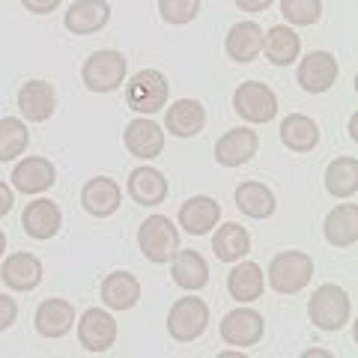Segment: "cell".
I'll list each match as a JSON object with an SVG mask.
<instances>
[{
  "mask_svg": "<svg viewBox=\"0 0 358 358\" xmlns=\"http://www.w3.org/2000/svg\"><path fill=\"white\" fill-rule=\"evenodd\" d=\"M138 248L150 263H167L179 251V230L167 215H150L138 230Z\"/></svg>",
  "mask_w": 358,
  "mask_h": 358,
  "instance_id": "5b68a950",
  "label": "cell"
},
{
  "mask_svg": "<svg viewBox=\"0 0 358 358\" xmlns=\"http://www.w3.org/2000/svg\"><path fill=\"white\" fill-rule=\"evenodd\" d=\"M275 0H236V6L242 9V13H263V9H268Z\"/></svg>",
  "mask_w": 358,
  "mask_h": 358,
  "instance_id": "f35d334b",
  "label": "cell"
},
{
  "mask_svg": "<svg viewBox=\"0 0 358 358\" xmlns=\"http://www.w3.org/2000/svg\"><path fill=\"white\" fill-rule=\"evenodd\" d=\"M350 313H352L350 293L338 284L317 287L308 301V317L320 331H341L350 322Z\"/></svg>",
  "mask_w": 358,
  "mask_h": 358,
  "instance_id": "6da1fadb",
  "label": "cell"
},
{
  "mask_svg": "<svg viewBox=\"0 0 358 358\" xmlns=\"http://www.w3.org/2000/svg\"><path fill=\"white\" fill-rule=\"evenodd\" d=\"M224 48H227L230 60L254 63L257 57H260V51H263V27L257 24V21H239V24L230 27Z\"/></svg>",
  "mask_w": 358,
  "mask_h": 358,
  "instance_id": "603a6c76",
  "label": "cell"
},
{
  "mask_svg": "<svg viewBox=\"0 0 358 358\" xmlns=\"http://www.w3.org/2000/svg\"><path fill=\"white\" fill-rule=\"evenodd\" d=\"M78 341L90 352H105L117 343V322L105 308H90L78 320Z\"/></svg>",
  "mask_w": 358,
  "mask_h": 358,
  "instance_id": "9c48e42d",
  "label": "cell"
},
{
  "mask_svg": "<svg viewBox=\"0 0 358 358\" xmlns=\"http://www.w3.org/2000/svg\"><path fill=\"white\" fill-rule=\"evenodd\" d=\"M281 141H284V147L293 152H310L320 143V129H317V122L305 114H289L281 122Z\"/></svg>",
  "mask_w": 358,
  "mask_h": 358,
  "instance_id": "1f68e13d",
  "label": "cell"
},
{
  "mask_svg": "<svg viewBox=\"0 0 358 358\" xmlns=\"http://www.w3.org/2000/svg\"><path fill=\"white\" fill-rule=\"evenodd\" d=\"M257 147H260L257 131L230 129V131H224L218 138V143H215V162L221 167H242L257 155Z\"/></svg>",
  "mask_w": 358,
  "mask_h": 358,
  "instance_id": "5bb4252c",
  "label": "cell"
},
{
  "mask_svg": "<svg viewBox=\"0 0 358 358\" xmlns=\"http://www.w3.org/2000/svg\"><path fill=\"white\" fill-rule=\"evenodd\" d=\"M54 182H57V171H54V164L48 159H42V155H27L13 171V185L21 194H42V192H48Z\"/></svg>",
  "mask_w": 358,
  "mask_h": 358,
  "instance_id": "e0dca14e",
  "label": "cell"
},
{
  "mask_svg": "<svg viewBox=\"0 0 358 358\" xmlns=\"http://www.w3.org/2000/svg\"><path fill=\"white\" fill-rule=\"evenodd\" d=\"M268 287L275 289V293L281 296H293V293H301L310 278H313V260L310 254L305 251H284L272 257V263H268Z\"/></svg>",
  "mask_w": 358,
  "mask_h": 358,
  "instance_id": "7a4b0ae2",
  "label": "cell"
},
{
  "mask_svg": "<svg viewBox=\"0 0 358 358\" xmlns=\"http://www.w3.org/2000/svg\"><path fill=\"white\" fill-rule=\"evenodd\" d=\"M299 358H334V355L329 350H320V346H310V350H305Z\"/></svg>",
  "mask_w": 358,
  "mask_h": 358,
  "instance_id": "ab89813d",
  "label": "cell"
},
{
  "mask_svg": "<svg viewBox=\"0 0 358 358\" xmlns=\"http://www.w3.org/2000/svg\"><path fill=\"white\" fill-rule=\"evenodd\" d=\"M263 331H266V320L254 308H236L224 313L221 320V341L227 346H254L263 341Z\"/></svg>",
  "mask_w": 358,
  "mask_h": 358,
  "instance_id": "ba28073f",
  "label": "cell"
},
{
  "mask_svg": "<svg viewBox=\"0 0 358 358\" xmlns=\"http://www.w3.org/2000/svg\"><path fill=\"white\" fill-rule=\"evenodd\" d=\"M218 218H221L218 200H212L206 194L188 197L182 203V209H179V227L185 233H192V236H206V233L218 224Z\"/></svg>",
  "mask_w": 358,
  "mask_h": 358,
  "instance_id": "ffe728a7",
  "label": "cell"
},
{
  "mask_svg": "<svg viewBox=\"0 0 358 358\" xmlns=\"http://www.w3.org/2000/svg\"><path fill=\"white\" fill-rule=\"evenodd\" d=\"M171 84L159 69H141L126 84V105L141 117H152L167 105Z\"/></svg>",
  "mask_w": 358,
  "mask_h": 358,
  "instance_id": "3957f363",
  "label": "cell"
},
{
  "mask_svg": "<svg viewBox=\"0 0 358 358\" xmlns=\"http://www.w3.org/2000/svg\"><path fill=\"white\" fill-rule=\"evenodd\" d=\"M263 54H266V60L272 66L296 63L299 54H301V36L293 27H287V24L268 27V33L263 36Z\"/></svg>",
  "mask_w": 358,
  "mask_h": 358,
  "instance_id": "d4e9b609",
  "label": "cell"
},
{
  "mask_svg": "<svg viewBox=\"0 0 358 358\" xmlns=\"http://www.w3.org/2000/svg\"><path fill=\"white\" fill-rule=\"evenodd\" d=\"M209 326V305L197 296L176 299L173 308L167 310V334L179 343L197 341Z\"/></svg>",
  "mask_w": 358,
  "mask_h": 358,
  "instance_id": "8992f818",
  "label": "cell"
},
{
  "mask_svg": "<svg viewBox=\"0 0 358 358\" xmlns=\"http://www.w3.org/2000/svg\"><path fill=\"white\" fill-rule=\"evenodd\" d=\"M18 110H21V117H24L27 122L51 120L54 110H57V93H54V87L48 81L33 78V81H27L24 87L18 90Z\"/></svg>",
  "mask_w": 358,
  "mask_h": 358,
  "instance_id": "7c38bea8",
  "label": "cell"
},
{
  "mask_svg": "<svg viewBox=\"0 0 358 358\" xmlns=\"http://www.w3.org/2000/svg\"><path fill=\"white\" fill-rule=\"evenodd\" d=\"M322 233H326V242L334 245V248H352L358 242V206L355 203L334 206L326 215Z\"/></svg>",
  "mask_w": 358,
  "mask_h": 358,
  "instance_id": "cb8c5ba5",
  "label": "cell"
},
{
  "mask_svg": "<svg viewBox=\"0 0 358 358\" xmlns=\"http://www.w3.org/2000/svg\"><path fill=\"white\" fill-rule=\"evenodd\" d=\"M60 3L63 0H21V6H24L27 13H33V15H51Z\"/></svg>",
  "mask_w": 358,
  "mask_h": 358,
  "instance_id": "8d00e7d4",
  "label": "cell"
},
{
  "mask_svg": "<svg viewBox=\"0 0 358 358\" xmlns=\"http://www.w3.org/2000/svg\"><path fill=\"white\" fill-rule=\"evenodd\" d=\"M326 192L338 200H350L358 192V159L341 155L326 167Z\"/></svg>",
  "mask_w": 358,
  "mask_h": 358,
  "instance_id": "4dcf8cb0",
  "label": "cell"
},
{
  "mask_svg": "<svg viewBox=\"0 0 358 358\" xmlns=\"http://www.w3.org/2000/svg\"><path fill=\"white\" fill-rule=\"evenodd\" d=\"M167 192H171V185H167V179L162 171H155V167L143 164V167H134L129 173V194L134 203L141 206H159L167 200Z\"/></svg>",
  "mask_w": 358,
  "mask_h": 358,
  "instance_id": "44dd1931",
  "label": "cell"
},
{
  "mask_svg": "<svg viewBox=\"0 0 358 358\" xmlns=\"http://www.w3.org/2000/svg\"><path fill=\"white\" fill-rule=\"evenodd\" d=\"M126 72H129V60L114 48H102L87 57L81 78L87 90H93V93H114L126 81Z\"/></svg>",
  "mask_w": 358,
  "mask_h": 358,
  "instance_id": "277c9868",
  "label": "cell"
},
{
  "mask_svg": "<svg viewBox=\"0 0 358 358\" xmlns=\"http://www.w3.org/2000/svg\"><path fill=\"white\" fill-rule=\"evenodd\" d=\"M122 143L126 150L141 162H150V159H159L162 150H164V131L159 122H152L150 117H138L126 126V134H122Z\"/></svg>",
  "mask_w": 358,
  "mask_h": 358,
  "instance_id": "8fae6325",
  "label": "cell"
},
{
  "mask_svg": "<svg viewBox=\"0 0 358 358\" xmlns=\"http://www.w3.org/2000/svg\"><path fill=\"white\" fill-rule=\"evenodd\" d=\"M281 15L296 27H310L322 15V0H281Z\"/></svg>",
  "mask_w": 358,
  "mask_h": 358,
  "instance_id": "836d02e7",
  "label": "cell"
},
{
  "mask_svg": "<svg viewBox=\"0 0 358 358\" xmlns=\"http://www.w3.org/2000/svg\"><path fill=\"white\" fill-rule=\"evenodd\" d=\"M15 197H13V188H9L6 182H0V218L9 215V209H13Z\"/></svg>",
  "mask_w": 358,
  "mask_h": 358,
  "instance_id": "74e56055",
  "label": "cell"
},
{
  "mask_svg": "<svg viewBox=\"0 0 358 358\" xmlns=\"http://www.w3.org/2000/svg\"><path fill=\"white\" fill-rule=\"evenodd\" d=\"M171 275L173 284L194 293V289H203L209 284V266L203 260V254L197 251H176L171 260Z\"/></svg>",
  "mask_w": 358,
  "mask_h": 358,
  "instance_id": "83f0119b",
  "label": "cell"
},
{
  "mask_svg": "<svg viewBox=\"0 0 358 358\" xmlns=\"http://www.w3.org/2000/svg\"><path fill=\"white\" fill-rule=\"evenodd\" d=\"M30 143V131L24 120L18 117H3L0 120V162H15L18 155H24Z\"/></svg>",
  "mask_w": 358,
  "mask_h": 358,
  "instance_id": "d6a6232c",
  "label": "cell"
},
{
  "mask_svg": "<svg viewBox=\"0 0 358 358\" xmlns=\"http://www.w3.org/2000/svg\"><path fill=\"white\" fill-rule=\"evenodd\" d=\"M102 301L108 310H131L141 301V281L131 272H110L102 281Z\"/></svg>",
  "mask_w": 358,
  "mask_h": 358,
  "instance_id": "484cf974",
  "label": "cell"
},
{
  "mask_svg": "<svg viewBox=\"0 0 358 358\" xmlns=\"http://www.w3.org/2000/svg\"><path fill=\"white\" fill-rule=\"evenodd\" d=\"M60 224H63L60 206L51 203V200H45V197H36L33 203H27L24 215H21V227H24V233L30 239H39V242L57 236Z\"/></svg>",
  "mask_w": 358,
  "mask_h": 358,
  "instance_id": "2e32d148",
  "label": "cell"
},
{
  "mask_svg": "<svg viewBox=\"0 0 358 358\" xmlns=\"http://www.w3.org/2000/svg\"><path fill=\"white\" fill-rule=\"evenodd\" d=\"M33 322H36V331L42 338H48V341L63 338V334H69L75 326V308L69 299H45L36 308Z\"/></svg>",
  "mask_w": 358,
  "mask_h": 358,
  "instance_id": "d6986e66",
  "label": "cell"
},
{
  "mask_svg": "<svg viewBox=\"0 0 358 358\" xmlns=\"http://www.w3.org/2000/svg\"><path fill=\"white\" fill-rule=\"evenodd\" d=\"M236 206L248 218H268V215H275L278 200L268 185L257 182V179H248V182H242L236 188Z\"/></svg>",
  "mask_w": 358,
  "mask_h": 358,
  "instance_id": "f546056e",
  "label": "cell"
},
{
  "mask_svg": "<svg viewBox=\"0 0 358 358\" xmlns=\"http://www.w3.org/2000/svg\"><path fill=\"white\" fill-rule=\"evenodd\" d=\"M110 21V6L108 0H75L66 13L63 24L75 36H90V33H99Z\"/></svg>",
  "mask_w": 358,
  "mask_h": 358,
  "instance_id": "ac0fdd59",
  "label": "cell"
},
{
  "mask_svg": "<svg viewBox=\"0 0 358 358\" xmlns=\"http://www.w3.org/2000/svg\"><path fill=\"white\" fill-rule=\"evenodd\" d=\"M159 13L167 24H192L200 13V0H159Z\"/></svg>",
  "mask_w": 358,
  "mask_h": 358,
  "instance_id": "e575fe53",
  "label": "cell"
},
{
  "mask_svg": "<svg viewBox=\"0 0 358 358\" xmlns=\"http://www.w3.org/2000/svg\"><path fill=\"white\" fill-rule=\"evenodd\" d=\"M3 251H6V233L0 230V257H3Z\"/></svg>",
  "mask_w": 358,
  "mask_h": 358,
  "instance_id": "7bdbcfd3",
  "label": "cell"
},
{
  "mask_svg": "<svg viewBox=\"0 0 358 358\" xmlns=\"http://www.w3.org/2000/svg\"><path fill=\"white\" fill-rule=\"evenodd\" d=\"M338 75H341V66L334 60V54H329V51H310L308 57L299 63V72H296L301 90L313 93V96L331 90V84L338 81Z\"/></svg>",
  "mask_w": 358,
  "mask_h": 358,
  "instance_id": "30bf717a",
  "label": "cell"
},
{
  "mask_svg": "<svg viewBox=\"0 0 358 358\" xmlns=\"http://www.w3.org/2000/svg\"><path fill=\"white\" fill-rule=\"evenodd\" d=\"M350 141H358V114L350 117Z\"/></svg>",
  "mask_w": 358,
  "mask_h": 358,
  "instance_id": "60d3db41",
  "label": "cell"
},
{
  "mask_svg": "<svg viewBox=\"0 0 358 358\" xmlns=\"http://www.w3.org/2000/svg\"><path fill=\"white\" fill-rule=\"evenodd\" d=\"M81 203L93 218H108V215H114V212L120 209L122 192H120V185L110 176H96V179H90V182L84 185Z\"/></svg>",
  "mask_w": 358,
  "mask_h": 358,
  "instance_id": "7402d4cb",
  "label": "cell"
},
{
  "mask_svg": "<svg viewBox=\"0 0 358 358\" xmlns=\"http://www.w3.org/2000/svg\"><path fill=\"white\" fill-rule=\"evenodd\" d=\"M42 260L39 257H33L27 251H18V254H9L3 266H0V278H3V284L9 289H18V293H30V289H36L42 284Z\"/></svg>",
  "mask_w": 358,
  "mask_h": 358,
  "instance_id": "4fadbf2b",
  "label": "cell"
},
{
  "mask_svg": "<svg viewBox=\"0 0 358 358\" xmlns=\"http://www.w3.org/2000/svg\"><path fill=\"white\" fill-rule=\"evenodd\" d=\"M15 320H18V305H15V299L6 296V293H0V331H6Z\"/></svg>",
  "mask_w": 358,
  "mask_h": 358,
  "instance_id": "d590c367",
  "label": "cell"
},
{
  "mask_svg": "<svg viewBox=\"0 0 358 358\" xmlns=\"http://www.w3.org/2000/svg\"><path fill=\"white\" fill-rule=\"evenodd\" d=\"M212 251H215V257L221 263H239V260H245V257L251 254L248 230H245L242 224H236V221L221 224V227L215 230V236H212Z\"/></svg>",
  "mask_w": 358,
  "mask_h": 358,
  "instance_id": "4316f807",
  "label": "cell"
},
{
  "mask_svg": "<svg viewBox=\"0 0 358 358\" xmlns=\"http://www.w3.org/2000/svg\"><path fill=\"white\" fill-rule=\"evenodd\" d=\"M206 126V108L197 99H176L164 114V129L173 138H194Z\"/></svg>",
  "mask_w": 358,
  "mask_h": 358,
  "instance_id": "9a60e30c",
  "label": "cell"
},
{
  "mask_svg": "<svg viewBox=\"0 0 358 358\" xmlns=\"http://www.w3.org/2000/svg\"><path fill=\"white\" fill-rule=\"evenodd\" d=\"M233 108L248 122H272L278 114V96L263 81H245L233 93Z\"/></svg>",
  "mask_w": 358,
  "mask_h": 358,
  "instance_id": "52a82bcc",
  "label": "cell"
},
{
  "mask_svg": "<svg viewBox=\"0 0 358 358\" xmlns=\"http://www.w3.org/2000/svg\"><path fill=\"white\" fill-rule=\"evenodd\" d=\"M215 358H248V355L239 352V350H224V352H218Z\"/></svg>",
  "mask_w": 358,
  "mask_h": 358,
  "instance_id": "b9f144b4",
  "label": "cell"
},
{
  "mask_svg": "<svg viewBox=\"0 0 358 358\" xmlns=\"http://www.w3.org/2000/svg\"><path fill=\"white\" fill-rule=\"evenodd\" d=\"M227 289H230L233 299L245 301V305H248V301H257L263 296V289H266L263 268L257 263H251V260H239L227 275Z\"/></svg>",
  "mask_w": 358,
  "mask_h": 358,
  "instance_id": "f1b7e54d",
  "label": "cell"
}]
</instances>
